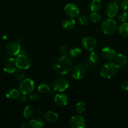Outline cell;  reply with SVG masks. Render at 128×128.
Listing matches in <instances>:
<instances>
[{
  "label": "cell",
  "instance_id": "obj_1",
  "mask_svg": "<svg viewBox=\"0 0 128 128\" xmlns=\"http://www.w3.org/2000/svg\"><path fill=\"white\" fill-rule=\"evenodd\" d=\"M72 61L67 55L59 57L54 61L53 69L55 73L60 75L67 74L72 68Z\"/></svg>",
  "mask_w": 128,
  "mask_h": 128
},
{
  "label": "cell",
  "instance_id": "obj_2",
  "mask_svg": "<svg viewBox=\"0 0 128 128\" xmlns=\"http://www.w3.org/2000/svg\"><path fill=\"white\" fill-rule=\"evenodd\" d=\"M119 69V68L115 62L108 61L102 66L100 74L104 78L110 79L117 74Z\"/></svg>",
  "mask_w": 128,
  "mask_h": 128
},
{
  "label": "cell",
  "instance_id": "obj_3",
  "mask_svg": "<svg viewBox=\"0 0 128 128\" xmlns=\"http://www.w3.org/2000/svg\"><path fill=\"white\" fill-rule=\"evenodd\" d=\"M101 31L105 34H112L118 29L117 24L115 20L111 18L104 20L100 24Z\"/></svg>",
  "mask_w": 128,
  "mask_h": 128
},
{
  "label": "cell",
  "instance_id": "obj_4",
  "mask_svg": "<svg viewBox=\"0 0 128 128\" xmlns=\"http://www.w3.org/2000/svg\"><path fill=\"white\" fill-rule=\"evenodd\" d=\"M35 83L30 78H25L21 81L19 85V90L22 94L29 95L34 91Z\"/></svg>",
  "mask_w": 128,
  "mask_h": 128
},
{
  "label": "cell",
  "instance_id": "obj_5",
  "mask_svg": "<svg viewBox=\"0 0 128 128\" xmlns=\"http://www.w3.org/2000/svg\"><path fill=\"white\" fill-rule=\"evenodd\" d=\"M15 64L17 68L26 70L31 66V61L28 55L19 54L16 58H15Z\"/></svg>",
  "mask_w": 128,
  "mask_h": 128
},
{
  "label": "cell",
  "instance_id": "obj_6",
  "mask_svg": "<svg viewBox=\"0 0 128 128\" xmlns=\"http://www.w3.org/2000/svg\"><path fill=\"white\" fill-rule=\"evenodd\" d=\"M69 87V82L66 79L58 78L53 81L52 84V88L54 91L62 92L66 91Z\"/></svg>",
  "mask_w": 128,
  "mask_h": 128
},
{
  "label": "cell",
  "instance_id": "obj_7",
  "mask_svg": "<svg viewBox=\"0 0 128 128\" xmlns=\"http://www.w3.org/2000/svg\"><path fill=\"white\" fill-rule=\"evenodd\" d=\"M21 50V46L18 41H11L5 46V51L6 53L11 56H18Z\"/></svg>",
  "mask_w": 128,
  "mask_h": 128
},
{
  "label": "cell",
  "instance_id": "obj_8",
  "mask_svg": "<svg viewBox=\"0 0 128 128\" xmlns=\"http://www.w3.org/2000/svg\"><path fill=\"white\" fill-rule=\"evenodd\" d=\"M82 44L83 48L87 51H92L96 48L97 41L92 36H86L83 38Z\"/></svg>",
  "mask_w": 128,
  "mask_h": 128
},
{
  "label": "cell",
  "instance_id": "obj_9",
  "mask_svg": "<svg viewBox=\"0 0 128 128\" xmlns=\"http://www.w3.org/2000/svg\"><path fill=\"white\" fill-rule=\"evenodd\" d=\"M70 72L73 78L77 80H80L85 76V68L82 65H76L72 68Z\"/></svg>",
  "mask_w": 128,
  "mask_h": 128
},
{
  "label": "cell",
  "instance_id": "obj_10",
  "mask_svg": "<svg viewBox=\"0 0 128 128\" xmlns=\"http://www.w3.org/2000/svg\"><path fill=\"white\" fill-rule=\"evenodd\" d=\"M118 11H119V6L115 1L108 3L105 7V14L109 18L115 17L118 13Z\"/></svg>",
  "mask_w": 128,
  "mask_h": 128
},
{
  "label": "cell",
  "instance_id": "obj_11",
  "mask_svg": "<svg viewBox=\"0 0 128 128\" xmlns=\"http://www.w3.org/2000/svg\"><path fill=\"white\" fill-rule=\"evenodd\" d=\"M64 11L66 14L71 18L77 17L80 14V10L77 6L73 3H69L66 4L64 8Z\"/></svg>",
  "mask_w": 128,
  "mask_h": 128
},
{
  "label": "cell",
  "instance_id": "obj_12",
  "mask_svg": "<svg viewBox=\"0 0 128 128\" xmlns=\"http://www.w3.org/2000/svg\"><path fill=\"white\" fill-rule=\"evenodd\" d=\"M70 124L73 128H84L85 126V121L83 116L75 115L70 118Z\"/></svg>",
  "mask_w": 128,
  "mask_h": 128
},
{
  "label": "cell",
  "instance_id": "obj_13",
  "mask_svg": "<svg viewBox=\"0 0 128 128\" xmlns=\"http://www.w3.org/2000/svg\"><path fill=\"white\" fill-rule=\"evenodd\" d=\"M54 102L59 107L65 106L68 103V97L66 94L62 93H58L55 94L54 98Z\"/></svg>",
  "mask_w": 128,
  "mask_h": 128
},
{
  "label": "cell",
  "instance_id": "obj_14",
  "mask_svg": "<svg viewBox=\"0 0 128 128\" xmlns=\"http://www.w3.org/2000/svg\"><path fill=\"white\" fill-rule=\"evenodd\" d=\"M101 55L105 60H112L115 58V51L112 48L106 46L102 48L101 50Z\"/></svg>",
  "mask_w": 128,
  "mask_h": 128
},
{
  "label": "cell",
  "instance_id": "obj_15",
  "mask_svg": "<svg viewBox=\"0 0 128 128\" xmlns=\"http://www.w3.org/2000/svg\"><path fill=\"white\" fill-rule=\"evenodd\" d=\"M30 126L33 128H41L45 126L44 120L40 117L33 118L29 122Z\"/></svg>",
  "mask_w": 128,
  "mask_h": 128
},
{
  "label": "cell",
  "instance_id": "obj_16",
  "mask_svg": "<svg viewBox=\"0 0 128 128\" xmlns=\"http://www.w3.org/2000/svg\"><path fill=\"white\" fill-rule=\"evenodd\" d=\"M127 59L125 55L119 53L115 56V62L117 64L119 68H122L126 64Z\"/></svg>",
  "mask_w": 128,
  "mask_h": 128
},
{
  "label": "cell",
  "instance_id": "obj_17",
  "mask_svg": "<svg viewBox=\"0 0 128 128\" xmlns=\"http://www.w3.org/2000/svg\"><path fill=\"white\" fill-rule=\"evenodd\" d=\"M45 120L48 122H57L59 119V116L56 112H53V111H48L44 115Z\"/></svg>",
  "mask_w": 128,
  "mask_h": 128
},
{
  "label": "cell",
  "instance_id": "obj_18",
  "mask_svg": "<svg viewBox=\"0 0 128 128\" xmlns=\"http://www.w3.org/2000/svg\"><path fill=\"white\" fill-rule=\"evenodd\" d=\"M75 21L73 18H68L64 20L62 22V27L67 31H70L75 28Z\"/></svg>",
  "mask_w": 128,
  "mask_h": 128
},
{
  "label": "cell",
  "instance_id": "obj_19",
  "mask_svg": "<svg viewBox=\"0 0 128 128\" xmlns=\"http://www.w3.org/2000/svg\"><path fill=\"white\" fill-rule=\"evenodd\" d=\"M20 96V92L18 90L11 88L6 92V96L8 99L11 100H15L19 98Z\"/></svg>",
  "mask_w": 128,
  "mask_h": 128
},
{
  "label": "cell",
  "instance_id": "obj_20",
  "mask_svg": "<svg viewBox=\"0 0 128 128\" xmlns=\"http://www.w3.org/2000/svg\"><path fill=\"white\" fill-rule=\"evenodd\" d=\"M102 5L101 0H92L89 4V8L91 12H97L101 9Z\"/></svg>",
  "mask_w": 128,
  "mask_h": 128
},
{
  "label": "cell",
  "instance_id": "obj_21",
  "mask_svg": "<svg viewBox=\"0 0 128 128\" xmlns=\"http://www.w3.org/2000/svg\"><path fill=\"white\" fill-rule=\"evenodd\" d=\"M119 32L124 37H128V22H122L118 28Z\"/></svg>",
  "mask_w": 128,
  "mask_h": 128
},
{
  "label": "cell",
  "instance_id": "obj_22",
  "mask_svg": "<svg viewBox=\"0 0 128 128\" xmlns=\"http://www.w3.org/2000/svg\"><path fill=\"white\" fill-rule=\"evenodd\" d=\"M13 74L15 78L18 81H22L23 80L26 78V74L25 72V70H21V69H16Z\"/></svg>",
  "mask_w": 128,
  "mask_h": 128
},
{
  "label": "cell",
  "instance_id": "obj_23",
  "mask_svg": "<svg viewBox=\"0 0 128 128\" xmlns=\"http://www.w3.org/2000/svg\"><path fill=\"white\" fill-rule=\"evenodd\" d=\"M82 54V50L79 48H72L70 50H69V57L73 58H75L80 56Z\"/></svg>",
  "mask_w": 128,
  "mask_h": 128
},
{
  "label": "cell",
  "instance_id": "obj_24",
  "mask_svg": "<svg viewBox=\"0 0 128 128\" xmlns=\"http://www.w3.org/2000/svg\"><path fill=\"white\" fill-rule=\"evenodd\" d=\"M34 109L32 106H27L25 108L23 111V116L26 119L31 118L34 114Z\"/></svg>",
  "mask_w": 128,
  "mask_h": 128
},
{
  "label": "cell",
  "instance_id": "obj_25",
  "mask_svg": "<svg viewBox=\"0 0 128 128\" xmlns=\"http://www.w3.org/2000/svg\"><path fill=\"white\" fill-rule=\"evenodd\" d=\"M16 69H17V67L15 63L8 62L4 67V71L8 74H12L14 73Z\"/></svg>",
  "mask_w": 128,
  "mask_h": 128
},
{
  "label": "cell",
  "instance_id": "obj_26",
  "mask_svg": "<svg viewBox=\"0 0 128 128\" xmlns=\"http://www.w3.org/2000/svg\"><path fill=\"white\" fill-rule=\"evenodd\" d=\"M50 86L46 82H43L41 83L38 86V90L40 93H48L50 91Z\"/></svg>",
  "mask_w": 128,
  "mask_h": 128
},
{
  "label": "cell",
  "instance_id": "obj_27",
  "mask_svg": "<svg viewBox=\"0 0 128 128\" xmlns=\"http://www.w3.org/2000/svg\"><path fill=\"white\" fill-rule=\"evenodd\" d=\"M89 18L92 22H94V23H98L100 21L102 18L100 14L97 13V12H92L90 14Z\"/></svg>",
  "mask_w": 128,
  "mask_h": 128
},
{
  "label": "cell",
  "instance_id": "obj_28",
  "mask_svg": "<svg viewBox=\"0 0 128 128\" xmlns=\"http://www.w3.org/2000/svg\"><path fill=\"white\" fill-rule=\"evenodd\" d=\"M75 110L77 113L81 114L83 113L84 111H85V104L84 102L82 101H80L78 102L77 103L75 104Z\"/></svg>",
  "mask_w": 128,
  "mask_h": 128
},
{
  "label": "cell",
  "instance_id": "obj_29",
  "mask_svg": "<svg viewBox=\"0 0 128 128\" xmlns=\"http://www.w3.org/2000/svg\"><path fill=\"white\" fill-rule=\"evenodd\" d=\"M97 66V63L93 62L91 60H90L89 59H88L84 63V68H85V70H93L96 68Z\"/></svg>",
  "mask_w": 128,
  "mask_h": 128
},
{
  "label": "cell",
  "instance_id": "obj_30",
  "mask_svg": "<svg viewBox=\"0 0 128 128\" xmlns=\"http://www.w3.org/2000/svg\"><path fill=\"white\" fill-rule=\"evenodd\" d=\"M128 19V12L127 11H124L120 12L118 15V20L121 22H124L127 20Z\"/></svg>",
  "mask_w": 128,
  "mask_h": 128
},
{
  "label": "cell",
  "instance_id": "obj_31",
  "mask_svg": "<svg viewBox=\"0 0 128 128\" xmlns=\"http://www.w3.org/2000/svg\"><path fill=\"white\" fill-rule=\"evenodd\" d=\"M79 21L82 25H87L90 22V18L85 15H81L79 17Z\"/></svg>",
  "mask_w": 128,
  "mask_h": 128
},
{
  "label": "cell",
  "instance_id": "obj_32",
  "mask_svg": "<svg viewBox=\"0 0 128 128\" xmlns=\"http://www.w3.org/2000/svg\"><path fill=\"white\" fill-rule=\"evenodd\" d=\"M89 59L90 60H91L92 61H93V62H95V63H97V62L99 60V54H98L97 52H94V51H92L91 52V53L90 54V55H89Z\"/></svg>",
  "mask_w": 128,
  "mask_h": 128
},
{
  "label": "cell",
  "instance_id": "obj_33",
  "mask_svg": "<svg viewBox=\"0 0 128 128\" xmlns=\"http://www.w3.org/2000/svg\"><path fill=\"white\" fill-rule=\"evenodd\" d=\"M29 98H30V100H31V101H38L40 99V95H39L38 92L33 91L30 94H29Z\"/></svg>",
  "mask_w": 128,
  "mask_h": 128
},
{
  "label": "cell",
  "instance_id": "obj_34",
  "mask_svg": "<svg viewBox=\"0 0 128 128\" xmlns=\"http://www.w3.org/2000/svg\"><path fill=\"white\" fill-rule=\"evenodd\" d=\"M59 51H60L61 56H64V55L67 54L68 52H69V50H68V48L67 47L66 45L62 44L60 46Z\"/></svg>",
  "mask_w": 128,
  "mask_h": 128
},
{
  "label": "cell",
  "instance_id": "obj_35",
  "mask_svg": "<svg viewBox=\"0 0 128 128\" xmlns=\"http://www.w3.org/2000/svg\"><path fill=\"white\" fill-rule=\"evenodd\" d=\"M120 7L124 11H128V0H123L120 4Z\"/></svg>",
  "mask_w": 128,
  "mask_h": 128
},
{
  "label": "cell",
  "instance_id": "obj_36",
  "mask_svg": "<svg viewBox=\"0 0 128 128\" xmlns=\"http://www.w3.org/2000/svg\"><path fill=\"white\" fill-rule=\"evenodd\" d=\"M122 90L125 92H128V81H125L122 82L120 85Z\"/></svg>",
  "mask_w": 128,
  "mask_h": 128
},
{
  "label": "cell",
  "instance_id": "obj_37",
  "mask_svg": "<svg viewBox=\"0 0 128 128\" xmlns=\"http://www.w3.org/2000/svg\"><path fill=\"white\" fill-rule=\"evenodd\" d=\"M26 95L25 94H22V95H20V97H19L18 100L19 101H20L21 102H25L26 101H27V98H26Z\"/></svg>",
  "mask_w": 128,
  "mask_h": 128
},
{
  "label": "cell",
  "instance_id": "obj_38",
  "mask_svg": "<svg viewBox=\"0 0 128 128\" xmlns=\"http://www.w3.org/2000/svg\"><path fill=\"white\" fill-rule=\"evenodd\" d=\"M8 62H11V63H15V58H14L13 56H10V57H8L7 58Z\"/></svg>",
  "mask_w": 128,
  "mask_h": 128
},
{
  "label": "cell",
  "instance_id": "obj_39",
  "mask_svg": "<svg viewBox=\"0 0 128 128\" xmlns=\"http://www.w3.org/2000/svg\"><path fill=\"white\" fill-rule=\"evenodd\" d=\"M20 54H28V51L25 48H21V50H20Z\"/></svg>",
  "mask_w": 128,
  "mask_h": 128
},
{
  "label": "cell",
  "instance_id": "obj_40",
  "mask_svg": "<svg viewBox=\"0 0 128 128\" xmlns=\"http://www.w3.org/2000/svg\"><path fill=\"white\" fill-rule=\"evenodd\" d=\"M28 127H30L29 122H24L21 124V128H27Z\"/></svg>",
  "mask_w": 128,
  "mask_h": 128
},
{
  "label": "cell",
  "instance_id": "obj_41",
  "mask_svg": "<svg viewBox=\"0 0 128 128\" xmlns=\"http://www.w3.org/2000/svg\"><path fill=\"white\" fill-rule=\"evenodd\" d=\"M114 1H115V2H119V1H120V0H113Z\"/></svg>",
  "mask_w": 128,
  "mask_h": 128
}]
</instances>
